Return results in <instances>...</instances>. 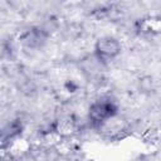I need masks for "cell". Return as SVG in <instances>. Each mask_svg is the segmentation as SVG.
Instances as JSON below:
<instances>
[{"label": "cell", "instance_id": "cell-2", "mask_svg": "<svg viewBox=\"0 0 161 161\" xmlns=\"http://www.w3.org/2000/svg\"><path fill=\"white\" fill-rule=\"evenodd\" d=\"M122 45L118 39L113 36H102L94 44V54L102 62L112 60L121 54Z\"/></svg>", "mask_w": 161, "mask_h": 161}, {"label": "cell", "instance_id": "cell-1", "mask_svg": "<svg viewBox=\"0 0 161 161\" xmlns=\"http://www.w3.org/2000/svg\"><path fill=\"white\" fill-rule=\"evenodd\" d=\"M117 104L108 97H102L94 101L88 109V118L93 126H102L108 119L116 116Z\"/></svg>", "mask_w": 161, "mask_h": 161}]
</instances>
